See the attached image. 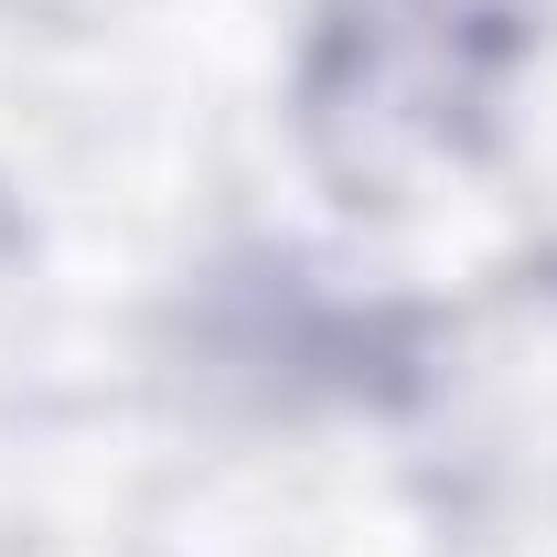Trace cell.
<instances>
[{"label": "cell", "instance_id": "6da1fadb", "mask_svg": "<svg viewBox=\"0 0 557 557\" xmlns=\"http://www.w3.org/2000/svg\"><path fill=\"white\" fill-rule=\"evenodd\" d=\"M547 44L557 0H311L289 139L344 214H408L504 150L515 86Z\"/></svg>", "mask_w": 557, "mask_h": 557}]
</instances>
